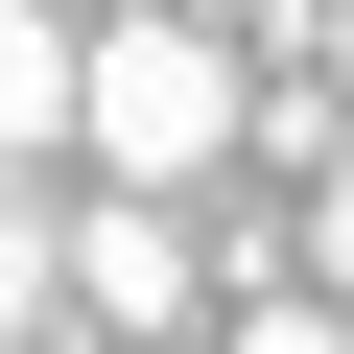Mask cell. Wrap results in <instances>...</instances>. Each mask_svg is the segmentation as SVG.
<instances>
[{
  "mask_svg": "<svg viewBox=\"0 0 354 354\" xmlns=\"http://www.w3.org/2000/svg\"><path fill=\"white\" fill-rule=\"evenodd\" d=\"M236 118H260V95H236L213 24H95V165H118V189H189Z\"/></svg>",
  "mask_w": 354,
  "mask_h": 354,
  "instance_id": "cell-1",
  "label": "cell"
},
{
  "mask_svg": "<svg viewBox=\"0 0 354 354\" xmlns=\"http://www.w3.org/2000/svg\"><path fill=\"white\" fill-rule=\"evenodd\" d=\"M71 283H95V330H189V236H165V189H95Z\"/></svg>",
  "mask_w": 354,
  "mask_h": 354,
  "instance_id": "cell-2",
  "label": "cell"
},
{
  "mask_svg": "<svg viewBox=\"0 0 354 354\" xmlns=\"http://www.w3.org/2000/svg\"><path fill=\"white\" fill-rule=\"evenodd\" d=\"M95 118V48H71V0H0V165L24 142H71Z\"/></svg>",
  "mask_w": 354,
  "mask_h": 354,
  "instance_id": "cell-3",
  "label": "cell"
},
{
  "mask_svg": "<svg viewBox=\"0 0 354 354\" xmlns=\"http://www.w3.org/2000/svg\"><path fill=\"white\" fill-rule=\"evenodd\" d=\"M48 283H71V260L24 236V189H0V354H24V330H48Z\"/></svg>",
  "mask_w": 354,
  "mask_h": 354,
  "instance_id": "cell-4",
  "label": "cell"
},
{
  "mask_svg": "<svg viewBox=\"0 0 354 354\" xmlns=\"http://www.w3.org/2000/svg\"><path fill=\"white\" fill-rule=\"evenodd\" d=\"M236 354H354V330H330V307H236Z\"/></svg>",
  "mask_w": 354,
  "mask_h": 354,
  "instance_id": "cell-5",
  "label": "cell"
},
{
  "mask_svg": "<svg viewBox=\"0 0 354 354\" xmlns=\"http://www.w3.org/2000/svg\"><path fill=\"white\" fill-rule=\"evenodd\" d=\"M307 260H330V283H354V165H330V189H307Z\"/></svg>",
  "mask_w": 354,
  "mask_h": 354,
  "instance_id": "cell-6",
  "label": "cell"
},
{
  "mask_svg": "<svg viewBox=\"0 0 354 354\" xmlns=\"http://www.w3.org/2000/svg\"><path fill=\"white\" fill-rule=\"evenodd\" d=\"M330 71H354V0H330Z\"/></svg>",
  "mask_w": 354,
  "mask_h": 354,
  "instance_id": "cell-7",
  "label": "cell"
}]
</instances>
